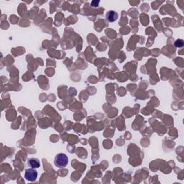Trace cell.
<instances>
[{
  "label": "cell",
  "instance_id": "1",
  "mask_svg": "<svg viewBox=\"0 0 184 184\" xmlns=\"http://www.w3.org/2000/svg\"><path fill=\"white\" fill-rule=\"evenodd\" d=\"M68 163V158L64 153H58L54 159V164L58 168H64Z\"/></svg>",
  "mask_w": 184,
  "mask_h": 184
},
{
  "label": "cell",
  "instance_id": "2",
  "mask_svg": "<svg viewBox=\"0 0 184 184\" xmlns=\"http://www.w3.org/2000/svg\"><path fill=\"white\" fill-rule=\"evenodd\" d=\"M37 178V171L35 168H28L25 170V178L30 182L35 181Z\"/></svg>",
  "mask_w": 184,
  "mask_h": 184
},
{
  "label": "cell",
  "instance_id": "3",
  "mask_svg": "<svg viewBox=\"0 0 184 184\" xmlns=\"http://www.w3.org/2000/svg\"><path fill=\"white\" fill-rule=\"evenodd\" d=\"M28 163L31 168H38L40 167V163L37 158H30L28 159Z\"/></svg>",
  "mask_w": 184,
  "mask_h": 184
},
{
  "label": "cell",
  "instance_id": "4",
  "mask_svg": "<svg viewBox=\"0 0 184 184\" xmlns=\"http://www.w3.org/2000/svg\"><path fill=\"white\" fill-rule=\"evenodd\" d=\"M107 19L109 22H114L115 20H117V18H118V15L117 12H115L114 11H109L107 14Z\"/></svg>",
  "mask_w": 184,
  "mask_h": 184
},
{
  "label": "cell",
  "instance_id": "5",
  "mask_svg": "<svg viewBox=\"0 0 184 184\" xmlns=\"http://www.w3.org/2000/svg\"><path fill=\"white\" fill-rule=\"evenodd\" d=\"M175 46L178 48H181L183 46V40H177L175 43Z\"/></svg>",
  "mask_w": 184,
  "mask_h": 184
}]
</instances>
